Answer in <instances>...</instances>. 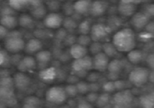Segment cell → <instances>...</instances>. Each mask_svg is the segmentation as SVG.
I'll return each mask as SVG.
<instances>
[{"mask_svg": "<svg viewBox=\"0 0 154 108\" xmlns=\"http://www.w3.org/2000/svg\"><path fill=\"white\" fill-rule=\"evenodd\" d=\"M123 68V63L118 59H114L109 62L107 70L112 74H119Z\"/></svg>", "mask_w": 154, "mask_h": 108, "instance_id": "44dd1931", "label": "cell"}, {"mask_svg": "<svg viewBox=\"0 0 154 108\" xmlns=\"http://www.w3.org/2000/svg\"><path fill=\"white\" fill-rule=\"evenodd\" d=\"M97 97H98V94H97L96 93L93 92V93H89L86 97V98H87V101L89 103H91L93 101H96Z\"/></svg>", "mask_w": 154, "mask_h": 108, "instance_id": "8d00e7d4", "label": "cell"}, {"mask_svg": "<svg viewBox=\"0 0 154 108\" xmlns=\"http://www.w3.org/2000/svg\"><path fill=\"white\" fill-rule=\"evenodd\" d=\"M8 36V29L0 25V39L5 38Z\"/></svg>", "mask_w": 154, "mask_h": 108, "instance_id": "74e56055", "label": "cell"}, {"mask_svg": "<svg viewBox=\"0 0 154 108\" xmlns=\"http://www.w3.org/2000/svg\"></svg>", "mask_w": 154, "mask_h": 108, "instance_id": "ee69618b", "label": "cell"}, {"mask_svg": "<svg viewBox=\"0 0 154 108\" xmlns=\"http://www.w3.org/2000/svg\"><path fill=\"white\" fill-rule=\"evenodd\" d=\"M25 43L20 36L13 35L8 36L5 41V47L10 53H16L24 50Z\"/></svg>", "mask_w": 154, "mask_h": 108, "instance_id": "5b68a950", "label": "cell"}, {"mask_svg": "<svg viewBox=\"0 0 154 108\" xmlns=\"http://www.w3.org/2000/svg\"><path fill=\"white\" fill-rule=\"evenodd\" d=\"M56 76V71L54 68H46L40 73V78L46 82H51L55 79Z\"/></svg>", "mask_w": 154, "mask_h": 108, "instance_id": "603a6c76", "label": "cell"}, {"mask_svg": "<svg viewBox=\"0 0 154 108\" xmlns=\"http://www.w3.org/2000/svg\"><path fill=\"white\" fill-rule=\"evenodd\" d=\"M103 89L107 93H110L115 90V84L113 82H108L103 86Z\"/></svg>", "mask_w": 154, "mask_h": 108, "instance_id": "e575fe53", "label": "cell"}, {"mask_svg": "<svg viewBox=\"0 0 154 108\" xmlns=\"http://www.w3.org/2000/svg\"><path fill=\"white\" fill-rule=\"evenodd\" d=\"M131 23L136 30H141L145 28L149 23V17L144 12L134 13L131 16Z\"/></svg>", "mask_w": 154, "mask_h": 108, "instance_id": "8fae6325", "label": "cell"}, {"mask_svg": "<svg viewBox=\"0 0 154 108\" xmlns=\"http://www.w3.org/2000/svg\"><path fill=\"white\" fill-rule=\"evenodd\" d=\"M30 82V79L23 73H18L14 77V84L20 89L27 87Z\"/></svg>", "mask_w": 154, "mask_h": 108, "instance_id": "ffe728a7", "label": "cell"}, {"mask_svg": "<svg viewBox=\"0 0 154 108\" xmlns=\"http://www.w3.org/2000/svg\"><path fill=\"white\" fill-rule=\"evenodd\" d=\"M89 50L93 55H95V54L102 51V44L100 43L94 42L90 45V49Z\"/></svg>", "mask_w": 154, "mask_h": 108, "instance_id": "d6a6232c", "label": "cell"}, {"mask_svg": "<svg viewBox=\"0 0 154 108\" xmlns=\"http://www.w3.org/2000/svg\"><path fill=\"white\" fill-rule=\"evenodd\" d=\"M120 2L124 3H129L137 5L142 2V0H120Z\"/></svg>", "mask_w": 154, "mask_h": 108, "instance_id": "f35d334b", "label": "cell"}, {"mask_svg": "<svg viewBox=\"0 0 154 108\" xmlns=\"http://www.w3.org/2000/svg\"><path fill=\"white\" fill-rule=\"evenodd\" d=\"M40 103V101L38 98H35V97H30L27 98L25 101V107H36L37 104Z\"/></svg>", "mask_w": 154, "mask_h": 108, "instance_id": "836d02e7", "label": "cell"}, {"mask_svg": "<svg viewBox=\"0 0 154 108\" xmlns=\"http://www.w3.org/2000/svg\"><path fill=\"white\" fill-rule=\"evenodd\" d=\"M112 43L119 52H128L136 46L135 34L131 28H123L113 35Z\"/></svg>", "mask_w": 154, "mask_h": 108, "instance_id": "6da1fadb", "label": "cell"}, {"mask_svg": "<svg viewBox=\"0 0 154 108\" xmlns=\"http://www.w3.org/2000/svg\"><path fill=\"white\" fill-rule=\"evenodd\" d=\"M60 1H63V0H60Z\"/></svg>", "mask_w": 154, "mask_h": 108, "instance_id": "7bdbcfd3", "label": "cell"}, {"mask_svg": "<svg viewBox=\"0 0 154 108\" xmlns=\"http://www.w3.org/2000/svg\"><path fill=\"white\" fill-rule=\"evenodd\" d=\"M0 1H3V0H0Z\"/></svg>", "mask_w": 154, "mask_h": 108, "instance_id": "b9f144b4", "label": "cell"}, {"mask_svg": "<svg viewBox=\"0 0 154 108\" xmlns=\"http://www.w3.org/2000/svg\"><path fill=\"white\" fill-rule=\"evenodd\" d=\"M111 100V98L109 93H106L104 94L98 95V97L96 101V104L99 106H105L108 104Z\"/></svg>", "mask_w": 154, "mask_h": 108, "instance_id": "83f0119b", "label": "cell"}, {"mask_svg": "<svg viewBox=\"0 0 154 108\" xmlns=\"http://www.w3.org/2000/svg\"><path fill=\"white\" fill-rule=\"evenodd\" d=\"M65 90L67 93V97H75L76 94L79 93L76 86H74V85L67 86L65 88Z\"/></svg>", "mask_w": 154, "mask_h": 108, "instance_id": "1f68e13d", "label": "cell"}, {"mask_svg": "<svg viewBox=\"0 0 154 108\" xmlns=\"http://www.w3.org/2000/svg\"><path fill=\"white\" fill-rule=\"evenodd\" d=\"M36 62L35 58L27 56L24 57L19 65V68L21 71H27L34 70L36 68Z\"/></svg>", "mask_w": 154, "mask_h": 108, "instance_id": "2e32d148", "label": "cell"}, {"mask_svg": "<svg viewBox=\"0 0 154 108\" xmlns=\"http://www.w3.org/2000/svg\"><path fill=\"white\" fill-rule=\"evenodd\" d=\"M128 59L131 63L137 64L143 61L144 58V53L140 50L134 49L128 52Z\"/></svg>", "mask_w": 154, "mask_h": 108, "instance_id": "d6986e66", "label": "cell"}, {"mask_svg": "<svg viewBox=\"0 0 154 108\" xmlns=\"http://www.w3.org/2000/svg\"><path fill=\"white\" fill-rule=\"evenodd\" d=\"M70 53L74 60L80 59L87 56L88 49L85 46L76 43L71 46Z\"/></svg>", "mask_w": 154, "mask_h": 108, "instance_id": "5bb4252c", "label": "cell"}, {"mask_svg": "<svg viewBox=\"0 0 154 108\" xmlns=\"http://www.w3.org/2000/svg\"><path fill=\"white\" fill-rule=\"evenodd\" d=\"M78 93L80 94H86L89 92V84L85 82H80L76 85Z\"/></svg>", "mask_w": 154, "mask_h": 108, "instance_id": "4dcf8cb0", "label": "cell"}, {"mask_svg": "<svg viewBox=\"0 0 154 108\" xmlns=\"http://www.w3.org/2000/svg\"><path fill=\"white\" fill-rule=\"evenodd\" d=\"M72 67L75 73H86L93 68V58L86 56L82 58L74 60Z\"/></svg>", "mask_w": 154, "mask_h": 108, "instance_id": "52a82bcc", "label": "cell"}, {"mask_svg": "<svg viewBox=\"0 0 154 108\" xmlns=\"http://www.w3.org/2000/svg\"><path fill=\"white\" fill-rule=\"evenodd\" d=\"M79 107H92V105L91 103H89L88 101L87 102H82L80 103V104L79 105Z\"/></svg>", "mask_w": 154, "mask_h": 108, "instance_id": "60d3db41", "label": "cell"}, {"mask_svg": "<svg viewBox=\"0 0 154 108\" xmlns=\"http://www.w3.org/2000/svg\"><path fill=\"white\" fill-rule=\"evenodd\" d=\"M17 24L18 20L12 14H4L0 18V25L8 30L14 28Z\"/></svg>", "mask_w": 154, "mask_h": 108, "instance_id": "9a60e30c", "label": "cell"}, {"mask_svg": "<svg viewBox=\"0 0 154 108\" xmlns=\"http://www.w3.org/2000/svg\"><path fill=\"white\" fill-rule=\"evenodd\" d=\"M136 6L133 4L124 3L120 2L118 6V10L121 15L125 17H131L135 13Z\"/></svg>", "mask_w": 154, "mask_h": 108, "instance_id": "e0dca14e", "label": "cell"}, {"mask_svg": "<svg viewBox=\"0 0 154 108\" xmlns=\"http://www.w3.org/2000/svg\"><path fill=\"white\" fill-rule=\"evenodd\" d=\"M6 60V57L3 52L0 51V66H2L4 64Z\"/></svg>", "mask_w": 154, "mask_h": 108, "instance_id": "ab89813d", "label": "cell"}, {"mask_svg": "<svg viewBox=\"0 0 154 108\" xmlns=\"http://www.w3.org/2000/svg\"><path fill=\"white\" fill-rule=\"evenodd\" d=\"M112 30L110 27L103 23H96L91 26L90 37L94 42H104L109 38Z\"/></svg>", "mask_w": 154, "mask_h": 108, "instance_id": "277c9868", "label": "cell"}, {"mask_svg": "<svg viewBox=\"0 0 154 108\" xmlns=\"http://www.w3.org/2000/svg\"><path fill=\"white\" fill-rule=\"evenodd\" d=\"M63 17L57 12H51L44 17V25L49 29H57L63 25Z\"/></svg>", "mask_w": 154, "mask_h": 108, "instance_id": "ba28073f", "label": "cell"}, {"mask_svg": "<svg viewBox=\"0 0 154 108\" xmlns=\"http://www.w3.org/2000/svg\"><path fill=\"white\" fill-rule=\"evenodd\" d=\"M43 44L41 40L38 39L33 38L30 39L29 41L25 43L24 50H25L27 53L32 54L36 53L42 50Z\"/></svg>", "mask_w": 154, "mask_h": 108, "instance_id": "4fadbf2b", "label": "cell"}, {"mask_svg": "<svg viewBox=\"0 0 154 108\" xmlns=\"http://www.w3.org/2000/svg\"><path fill=\"white\" fill-rule=\"evenodd\" d=\"M134 97L129 90H120L115 93L112 99L115 106L119 107H126L129 106L133 101Z\"/></svg>", "mask_w": 154, "mask_h": 108, "instance_id": "8992f818", "label": "cell"}, {"mask_svg": "<svg viewBox=\"0 0 154 108\" xmlns=\"http://www.w3.org/2000/svg\"><path fill=\"white\" fill-rule=\"evenodd\" d=\"M91 23L88 20H84L79 26V32L80 34H88L91 29Z\"/></svg>", "mask_w": 154, "mask_h": 108, "instance_id": "4316f807", "label": "cell"}, {"mask_svg": "<svg viewBox=\"0 0 154 108\" xmlns=\"http://www.w3.org/2000/svg\"><path fill=\"white\" fill-rule=\"evenodd\" d=\"M33 19L28 14H23L18 20V23L23 28H30L33 25Z\"/></svg>", "mask_w": 154, "mask_h": 108, "instance_id": "d4e9b609", "label": "cell"}, {"mask_svg": "<svg viewBox=\"0 0 154 108\" xmlns=\"http://www.w3.org/2000/svg\"><path fill=\"white\" fill-rule=\"evenodd\" d=\"M91 41V37L89 36L88 34H80L79 38L77 39V43L85 47L90 45Z\"/></svg>", "mask_w": 154, "mask_h": 108, "instance_id": "f546056e", "label": "cell"}, {"mask_svg": "<svg viewBox=\"0 0 154 108\" xmlns=\"http://www.w3.org/2000/svg\"><path fill=\"white\" fill-rule=\"evenodd\" d=\"M109 63V57L102 51L94 55L93 58V68L99 72L105 71L107 68Z\"/></svg>", "mask_w": 154, "mask_h": 108, "instance_id": "9c48e42d", "label": "cell"}, {"mask_svg": "<svg viewBox=\"0 0 154 108\" xmlns=\"http://www.w3.org/2000/svg\"><path fill=\"white\" fill-rule=\"evenodd\" d=\"M32 0H8L11 8L14 10H22L30 6Z\"/></svg>", "mask_w": 154, "mask_h": 108, "instance_id": "ac0fdd59", "label": "cell"}, {"mask_svg": "<svg viewBox=\"0 0 154 108\" xmlns=\"http://www.w3.org/2000/svg\"><path fill=\"white\" fill-rule=\"evenodd\" d=\"M150 73L149 70L143 67H137L133 70L128 75L130 82L136 87L144 86L149 79Z\"/></svg>", "mask_w": 154, "mask_h": 108, "instance_id": "7a4b0ae2", "label": "cell"}, {"mask_svg": "<svg viewBox=\"0 0 154 108\" xmlns=\"http://www.w3.org/2000/svg\"><path fill=\"white\" fill-rule=\"evenodd\" d=\"M109 5L106 0H95L92 2L89 14L95 17L103 16L108 10Z\"/></svg>", "mask_w": 154, "mask_h": 108, "instance_id": "30bf717a", "label": "cell"}, {"mask_svg": "<svg viewBox=\"0 0 154 108\" xmlns=\"http://www.w3.org/2000/svg\"><path fill=\"white\" fill-rule=\"evenodd\" d=\"M102 52L105 53L109 57H113L117 55L119 52L112 43H106L102 44Z\"/></svg>", "mask_w": 154, "mask_h": 108, "instance_id": "cb8c5ba5", "label": "cell"}, {"mask_svg": "<svg viewBox=\"0 0 154 108\" xmlns=\"http://www.w3.org/2000/svg\"><path fill=\"white\" fill-rule=\"evenodd\" d=\"M91 0H76L73 4L74 11L80 16L88 15L90 13Z\"/></svg>", "mask_w": 154, "mask_h": 108, "instance_id": "7c38bea8", "label": "cell"}, {"mask_svg": "<svg viewBox=\"0 0 154 108\" xmlns=\"http://www.w3.org/2000/svg\"><path fill=\"white\" fill-rule=\"evenodd\" d=\"M32 15L35 18H42L45 17V8L41 4L36 8H33L32 10Z\"/></svg>", "mask_w": 154, "mask_h": 108, "instance_id": "f1b7e54d", "label": "cell"}, {"mask_svg": "<svg viewBox=\"0 0 154 108\" xmlns=\"http://www.w3.org/2000/svg\"><path fill=\"white\" fill-rule=\"evenodd\" d=\"M140 104L146 108H151L153 107V96L150 94L142 96L139 99Z\"/></svg>", "mask_w": 154, "mask_h": 108, "instance_id": "484cf974", "label": "cell"}, {"mask_svg": "<svg viewBox=\"0 0 154 108\" xmlns=\"http://www.w3.org/2000/svg\"><path fill=\"white\" fill-rule=\"evenodd\" d=\"M35 60L36 63L41 64H47L51 60V53L48 50H42L36 53Z\"/></svg>", "mask_w": 154, "mask_h": 108, "instance_id": "7402d4cb", "label": "cell"}, {"mask_svg": "<svg viewBox=\"0 0 154 108\" xmlns=\"http://www.w3.org/2000/svg\"><path fill=\"white\" fill-rule=\"evenodd\" d=\"M65 88L60 86H53L49 88L46 92V100L54 104H61L65 103L67 99Z\"/></svg>", "mask_w": 154, "mask_h": 108, "instance_id": "3957f363", "label": "cell"}, {"mask_svg": "<svg viewBox=\"0 0 154 108\" xmlns=\"http://www.w3.org/2000/svg\"><path fill=\"white\" fill-rule=\"evenodd\" d=\"M115 84V90H122L125 89V83L124 81L122 80H118L116 81V82H114Z\"/></svg>", "mask_w": 154, "mask_h": 108, "instance_id": "d590c367", "label": "cell"}]
</instances>
